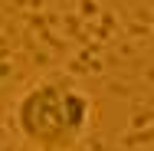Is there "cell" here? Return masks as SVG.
<instances>
[{
    "mask_svg": "<svg viewBox=\"0 0 154 151\" xmlns=\"http://www.w3.org/2000/svg\"><path fill=\"white\" fill-rule=\"evenodd\" d=\"M89 95L62 79H39L13 105L20 138L36 151H72L89 131Z\"/></svg>",
    "mask_w": 154,
    "mask_h": 151,
    "instance_id": "1",
    "label": "cell"
}]
</instances>
